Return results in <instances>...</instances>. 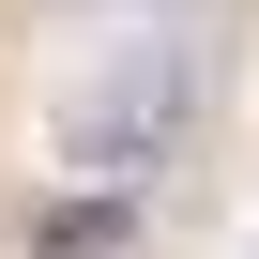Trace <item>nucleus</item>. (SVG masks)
<instances>
[{
	"instance_id": "1",
	"label": "nucleus",
	"mask_w": 259,
	"mask_h": 259,
	"mask_svg": "<svg viewBox=\"0 0 259 259\" xmlns=\"http://www.w3.org/2000/svg\"><path fill=\"white\" fill-rule=\"evenodd\" d=\"M183 122H198V61H183V46H138V61H122V76L61 122V153H76L107 198H138V183L168 168V138H183Z\"/></svg>"
},
{
	"instance_id": "2",
	"label": "nucleus",
	"mask_w": 259,
	"mask_h": 259,
	"mask_svg": "<svg viewBox=\"0 0 259 259\" xmlns=\"http://www.w3.org/2000/svg\"><path fill=\"white\" fill-rule=\"evenodd\" d=\"M31 244H46V259H107V244H122V198H46Z\"/></svg>"
}]
</instances>
